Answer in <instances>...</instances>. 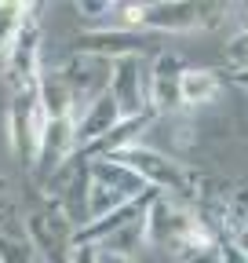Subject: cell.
Wrapping results in <instances>:
<instances>
[{"instance_id": "6da1fadb", "label": "cell", "mask_w": 248, "mask_h": 263, "mask_svg": "<svg viewBox=\"0 0 248 263\" xmlns=\"http://www.w3.org/2000/svg\"><path fill=\"white\" fill-rule=\"evenodd\" d=\"M84 179H88V223L102 219V216H110L124 205L139 201L142 194H150V186L113 157L84 161Z\"/></svg>"}, {"instance_id": "7a4b0ae2", "label": "cell", "mask_w": 248, "mask_h": 263, "mask_svg": "<svg viewBox=\"0 0 248 263\" xmlns=\"http://www.w3.org/2000/svg\"><path fill=\"white\" fill-rule=\"evenodd\" d=\"M26 238H29V249L40 263H70V249H73V223L66 219L58 197L55 194H40L37 209H29L26 219Z\"/></svg>"}, {"instance_id": "3957f363", "label": "cell", "mask_w": 248, "mask_h": 263, "mask_svg": "<svg viewBox=\"0 0 248 263\" xmlns=\"http://www.w3.org/2000/svg\"><path fill=\"white\" fill-rule=\"evenodd\" d=\"M4 121H8V146H11L15 161L26 172H33L37 168V154H40V139H44V106H40L37 84L11 91Z\"/></svg>"}, {"instance_id": "277c9868", "label": "cell", "mask_w": 248, "mask_h": 263, "mask_svg": "<svg viewBox=\"0 0 248 263\" xmlns=\"http://www.w3.org/2000/svg\"><path fill=\"white\" fill-rule=\"evenodd\" d=\"M40 73H44L40 70V8L26 4L8 48V59H4V77L11 81V91H18V88H33Z\"/></svg>"}, {"instance_id": "5b68a950", "label": "cell", "mask_w": 248, "mask_h": 263, "mask_svg": "<svg viewBox=\"0 0 248 263\" xmlns=\"http://www.w3.org/2000/svg\"><path fill=\"white\" fill-rule=\"evenodd\" d=\"M113 161H120L124 168H132L153 194H175L182 197L186 190H190V183H186V172L179 168V164L172 157H164L161 150H153L146 143H135V146H124L117 154H110Z\"/></svg>"}, {"instance_id": "8992f818", "label": "cell", "mask_w": 248, "mask_h": 263, "mask_svg": "<svg viewBox=\"0 0 248 263\" xmlns=\"http://www.w3.org/2000/svg\"><path fill=\"white\" fill-rule=\"evenodd\" d=\"M146 73H150V59L142 55H124V59H113L110 62V99L117 103V114L120 121L124 117H142L150 114V103H146Z\"/></svg>"}, {"instance_id": "52a82bcc", "label": "cell", "mask_w": 248, "mask_h": 263, "mask_svg": "<svg viewBox=\"0 0 248 263\" xmlns=\"http://www.w3.org/2000/svg\"><path fill=\"white\" fill-rule=\"evenodd\" d=\"M182 59L168 48H161L157 55L150 59V73H146V103L153 117H164L182 110V99H179V81H182Z\"/></svg>"}, {"instance_id": "ba28073f", "label": "cell", "mask_w": 248, "mask_h": 263, "mask_svg": "<svg viewBox=\"0 0 248 263\" xmlns=\"http://www.w3.org/2000/svg\"><path fill=\"white\" fill-rule=\"evenodd\" d=\"M157 44H161L157 37L150 41L146 33H128V29H117V26H113V29L80 33L77 44H73V51L113 62V59H124V55H142V59H150V55H157V51H161Z\"/></svg>"}, {"instance_id": "9c48e42d", "label": "cell", "mask_w": 248, "mask_h": 263, "mask_svg": "<svg viewBox=\"0 0 248 263\" xmlns=\"http://www.w3.org/2000/svg\"><path fill=\"white\" fill-rule=\"evenodd\" d=\"M226 11L219 4H179V0H168V4H146V18L142 29H157V33H190V29H208L215 26Z\"/></svg>"}, {"instance_id": "30bf717a", "label": "cell", "mask_w": 248, "mask_h": 263, "mask_svg": "<svg viewBox=\"0 0 248 263\" xmlns=\"http://www.w3.org/2000/svg\"><path fill=\"white\" fill-rule=\"evenodd\" d=\"M58 77H62V84L70 88L73 106H77V117H80L91 99H99L106 91V84H110V62L106 59H95V55L73 51L66 59V66L58 70Z\"/></svg>"}, {"instance_id": "8fae6325", "label": "cell", "mask_w": 248, "mask_h": 263, "mask_svg": "<svg viewBox=\"0 0 248 263\" xmlns=\"http://www.w3.org/2000/svg\"><path fill=\"white\" fill-rule=\"evenodd\" d=\"M117 124H120V114H117V103L110 99V91L91 99L84 106V114L77 117V154H73V161H84V154L95 143H102Z\"/></svg>"}, {"instance_id": "7c38bea8", "label": "cell", "mask_w": 248, "mask_h": 263, "mask_svg": "<svg viewBox=\"0 0 248 263\" xmlns=\"http://www.w3.org/2000/svg\"><path fill=\"white\" fill-rule=\"evenodd\" d=\"M223 91V73L215 70H182V81H179V99L182 106H208L215 103Z\"/></svg>"}, {"instance_id": "4fadbf2b", "label": "cell", "mask_w": 248, "mask_h": 263, "mask_svg": "<svg viewBox=\"0 0 248 263\" xmlns=\"http://www.w3.org/2000/svg\"><path fill=\"white\" fill-rule=\"evenodd\" d=\"M22 8L26 4H0V70H4V59H8L11 37H15V29H18Z\"/></svg>"}, {"instance_id": "5bb4252c", "label": "cell", "mask_w": 248, "mask_h": 263, "mask_svg": "<svg viewBox=\"0 0 248 263\" xmlns=\"http://www.w3.org/2000/svg\"><path fill=\"white\" fill-rule=\"evenodd\" d=\"M0 263H37V256L29 249V241L0 234Z\"/></svg>"}, {"instance_id": "9a60e30c", "label": "cell", "mask_w": 248, "mask_h": 263, "mask_svg": "<svg viewBox=\"0 0 248 263\" xmlns=\"http://www.w3.org/2000/svg\"><path fill=\"white\" fill-rule=\"evenodd\" d=\"M226 59L237 66V73H241V70H248V22L234 33L230 41H226Z\"/></svg>"}, {"instance_id": "2e32d148", "label": "cell", "mask_w": 248, "mask_h": 263, "mask_svg": "<svg viewBox=\"0 0 248 263\" xmlns=\"http://www.w3.org/2000/svg\"><path fill=\"white\" fill-rule=\"evenodd\" d=\"M77 11H80V15H88V18H102L106 11H117V4H110V0H99V4H91V0H80Z\"/></svg>"}, {"instance_id": "e0dca14e", "label": "cell", "mask_w": 248, "mask_h": 263, "mask_svg": "<svg viewBox=\"0 0 248 263\" xmlns=\"http://www.w3.org/2000/svg\"><path fill=\"white\" fill-rule=\"evenodd\" d=\"M70 263H99V245H73Z\"/></svg>"}, {"instance_id": "ac0fdd59", "label": "cell", "mask_w": 248, "mask_h": 263, "mask_svg": "<svg viewBox=\"0 0 248 263\" xmlns=\"http://www.w3.org/2000/svg\"><path fill=\"white\" fill-rule=\"evenodd\" d=\"M99 263H135V259H132V256H117V252L99 249Z\"/></svg>"}, {"instance_id": "d6986e66", "label": "cell", "mask_w": 248, "mask_h": 263, "mask_svg": "<svg viewBox=\"0 0 248 263\" xmlns=\"http://www.w3.org/2000/svg\"><path fill=\"white\" fill-rule=\"evenodd\" d=\"M234 84H241V88H248V70H241V73H234Z\"/></svg>"}, {"instance_id": "ffe728a7", "label": "cell", "mask_w": 248, "mask_h": 263, "mask_svg": "<svg viewBox=\"0 0 248 263\" xmlns=\"http://www.w3.org/2000/svg\"><path fill=\"white\" fill-rule=\"evenodd\" d=\"M4 186H8V179H4V176H0V190H4Z\"/></svg>"}, {"instance_id": "44dd1931", "label": "cell", "mask_w": 248, "mask_h": 263, "mask_svg": "<svg viewBox=\"0 0 248 263\" xmlns=\"http://www.w3.org/2000/svg\"><path fill=\"white\" fill-rule=\"evenodd\" d=\"M37 263H40V259H37Z\"/></svg>"}]
</instances>
